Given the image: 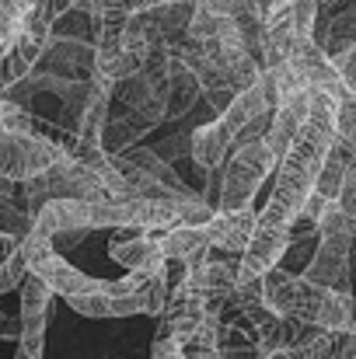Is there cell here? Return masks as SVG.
I'll return each instance as SVG.
<instances>
[{"instance_id": "29", "label": "cell", "mask_w": 356, "mask_h": 359, "mask_svg": "<svg viewBox=\"0 0 356 359\" xmlns=\"http://www.w3.org/2000/svg\"><path fill=\"white\" fill-rule=\"evenodd\" d=\"M70 4H74V7H77V4H81V0H70Z\"/></svg>"}, {"instance_id": "30", "label": "cell", "mask_w": 356, "mask_h": 359, "mask_svg": "<svg viewBox=\"0 0 356 359\" xmlns=\"http://www.w3.org/2000/svg\"><path fill=\"white\" fill-rule=\"evenodd\" d=\"M171 359H185V356H171Z\"/></svg>"}, {"instance_id": "7", "label": "cell", "mask_w": 356, "mask_h": 359, "mask_svg": "<svg viewBox=\"0 0 356 359\" xmlns=\"http://www.w3.org/2000/svg\"><path fill=\"white\" fill-rule=\"evenodd\" d=\"M308 116H311V88H308V91H301V95H294L290 102H283V105H276V109H272L269 133H265V147L272 150L276 164H279V157L290 150V143L297 140V133L304 129Z\"/></svg>"}, {"instance_id": "3", "label": "cell", "mask_w": 356, "mask_h": 359, "mask_svg": "<svg viewBox=\"0 0 356 359\" xmlns=\"http://www.w3.org/2000/svg\"><path fill=\"white\" fill-rule=\"evenodd\" d=\"M21 251L28 255V272H35L63 300H74V297H84V293H98L105 286V279H95V276H84L81 269H74L49 241L39 238V234H28L21 241Z\"/></svg>"}, {"instance_id": "2", "label": "cell", "mask_w": 356, "mask_h": 359, "mask_svg": "<svg viewBox=\"0 0 356 359\" xmlns=\"http://www.w3.org/2000/svg\"><path fill=\"white\" fill-rule=\"evenodd\" d=\"M276 171V157L265 147V140L235 147V154L224 164V182H220V213H241L251 210V199L258 185Z\"/></svg>"}, {"instance_id": "25", "label": "cell", "mask_w": 356, "mask_h": 359, "mask_svg": "<svg viewBox=\"0 0 356 359\" xmlns=\"http://www.w3.org/2000/svg\"><path fill=\"white\" fill-rule=\"evenodd\" d=\"M251 4H255V14H258V21H265V18L276 11V4H279V0H251Z\"/></svg>"}, {"instance_id": "6", "label": "cell", "mask_w": 356, "mask_h": 359, "mask_svg": "<svg viewBox=\"0 0 356 359\" xmlns=\"http://www.w3.org/2000/svg\"><path fill=\"white\" fill-rule=\"evenodd\" d=\"M286 248H290V231H276V227H258L255 224V234L248 241L244 255L237 258V283L262 279L269 269L279 265Z\"/></svg>"}, {"instance_id": "26", "label": "cell", "mask_w": 356, "mask_h": 359, "mask_svg": "<svg viewBox=\"0 0 356 359\" xmlns=\"http://www.w3.org/2000/svg\"><path fill=\"white\" fill-rule=\"evenodd\" d=\"M0 196H7V199H11V196H14V182L0 178Z\"/></svg>"}, {"instance_id": "10", "label": "cell", "mask_w": 356, "mask_h": 359, "mask_svg": "<svg viewBox=\"0 0 356 359\" xmlns=\"http://www.w3.org/2000/svg\"><path fill=\"white\" fill-rule=\"evenodd\" d=\"M49 39H53V35H49ZM49 39L21 35V39H14L11 46H4V60H0V91H7V88L21 84V81L39 67V60H42V53H46Z\"/></svg>"}, {"instance_id": "24", "label": "cell", "mask_w": 356, "mask_h": 359, "mask_svg": "<svg viewBox=\"0 0 356 359\" xmlns=\"http://www.w3.org/2000/svg\"><path fill=\"white\" fill-rule=\"evenodd\" d=\"M185 359H220V349H206V346H182Z\"/></svg>"}, {"instance_id": "11", "label": "cell", "mask_w": 356, "mask_h": 359, "mask_svg": "<svg viewBox=\"0 0 356 359\" xmlns=\"http://www.w3.org/2000/svg\"><path fill=\"white\" fill-rule=\"evenodd\" d=\"M112 258H116L119 265H126L129 272H140V276H147V279L161 276V269H164V262H168L164 251H161V241L154 238V231L112 244Z\"/></svg>"}, {"instance_id": "14", "label": "cell", "mask_w": 356, "mask_h": 359, "mask_svg": "<svg viewBox=\"0 0 356 359\" xmlns=\"http://www.w3.org/2000/svg\"><path fill=\"white\" fill-rule=\"evenodd\" d=\"M272 112V105H269V98H265V88H262V81L255 84V88H248V91H241L235 102L217 116V119L224 122V129L231 133V140H235L237 133L244 129V126H251L255 119H262V116H269Z\"/></svg>"}, {"instance_id": "23", "label": "cell", "mask_w": 356, "mask_h": 359, "mask_svg": "<svg viewBox=\"0 0 356 359\" xmlns=\"http://www.w3.org/2000/svg\"><path fill=\"white\" fill-rule=\"evenodd\" d=\"M220 359H265L258 346H217Z\"/></svg>"}, {"instance_id": "31", "label": "cell", "mask_w": 356, "mask_h": 359, "mask_svg": "<svg viewBox=\"0 0 356 359\" xmlns=\"http://www.w3.org/2000/svg\"><path fill=\"white\" fill-rule=\"evenodd\" d=\"M0 7H4V0H0Z\"/></svg>"}, {"instance_id": "1", "label": "cell", "mask_w": 356, "mask_h": 359, "mask_svg": "<svg viewBox=\"0 0 356 359\" xmlns=\"http://www.w3.org/2000/svg\"><path fill=\"white\" fill-rule=\"evenodd\" d=\"M332 143H336V102L325 91H311V116L276 164V185H272L265 210L258 213V227L290 231L308 196L315 192V182L322 175V164Z\"/></svg>"}, {"instance_id": "4", "label": "cell", "mask_w": 356, "mask_h": 359, "mask_svg": "<svg viewBox=\"0 0 356 359\" xmlns=\"http://www.w3.org/2000/svg\"><path fill=\"white\" fill-rule=\"evenodd\" d=\"M63 157V143H53L35 133H7L0 129V178L21 185L49 171Z\"/></svg>"}, {"instance_id": "15", "label": "cell", "mask_w": 356, "mask_h": 359, "mask_svg": "<svg viewBox=\"0 0 356 359\" xmlns=\"http://www.w3.org/2000/svg\"><path fill=\"white\" fill-rule=\"evenodd\" d=\"M150 129H154V122H147L143 116H136V112H129V116H109L105 129H102V150H105L109 157L126 154V150H133V147L140 143V136H147Z\"/></svg>"}, {"instance_id": "28", "label": "cell", "mask_w": 356, "mask_h": 359, "mask_svg": "<svg viewBox=\"0 0 356 359\" xmlns=\"http://www.w3.org/2000/svg\"><path fill=\"white\" fill-rule=\"evenodd\" d=\"M0 60H4V46H0Z\"/></svg>"}, {"instance_id": "22", "label": "cell", "mask_w": 356, "mask_h": 359, "mask_svg": "<svg viewBox=\"0 0 356 359\" xmlns=\"http://www.w3.org/2000/svg\"><path fill=\"white\" fill-rule=\"evenodd\" d=\"M332 63H336V70H339V77H343L346 91H353V95H356V49L332 56Z\"/></svg>"}, {"instance_id": "16", "label": "cell", "mask_w": 356, "mask_h": 359, "mask_svg": "<svg viewBox=\"0 0 356 359\" xmlns=\"http://www.w3.org/2000/svg\"><path fill=\"white\" fill-rule=\"evenodd\" d=\"M315 42L322 46V53H325L329 60L339 56V53L356 49V4H350V7L339 11V14H332V21L315 35Z\"/></svg>"}, {"instance_id": "12", "label": "cell", "mask_w": 356, "mask_h": 359, "mask_svg": "<svg viewBox=\"0 0 356 359\" xmlns=\"http://www.w3.org/2000/svg\"><path fill=\"white\" fill-rule=\"evenodd\" d=\"M231 147H235V140H231V133L224 129V122L220 119L199 126V129L189 136V157H192L203 171H217V168H224Z\"/></svg>"}, {"instance_id": "13", "label": "cell", "mask_w": 356, "mask_h": 359, "mask_svg": "<svg viewBox=\"0 0 356 359\" xmlns=\"http://www.w3.org/2000/svg\"><path fill=\"white\" fill-rule=\"evenodd\" d=\"M168 53V49H164ZM203 98V88H199V77L168 53V102H164V119H178L185 116L196 102Z\"/></svg>"}, {"instance_id": "17", "label": "cell", "mask_w": 356, "mask_h": 359, "mask_svg": "<svg viewBox=\"0 0 356 359\" xmlns=\"http://www.w3.org/2000/svg\"><path fill=\"white\" fill-rule=\"evenodd\" d=\"M18 290H21V321H35V318H46V314H49L53 290H49L35 272H28Z\"/></svg>"}, {"instance_id": "18", "label": "cell", "mask_w": 356, "mask_h": 359, "mask_svg": "<svg viewBox=\"0 0 356 359\" xmlns=\"http://www.w3.org/2000/svg\"><path fill=\"white\" fill-rule=\"evenodd\" d=\"M32 224H35V220H32L25 210H18L7 196H0V234H4V238L21 244V241L32 234Z\"/></svg>"}, {"instance_id": "9", "label": "cell", "mask_w": 356, "mask_h": 359, "mask_svg": "<svg viewBox=\"0 0 356 359\" xmlns=\"http://www.w3.org/2000/svg\"><path fill=\"white\" fill-rule=\"evenodd\" d=\"M154 238L161 241V251L168 262H178V265H203L206 255H210V238L203 227H189V224H175L171 231H154Z\"/></svg>"}, {"instance_id": "21", "label": "cell", "mask_w": 356, "mask_h": 359, "mask_svg": "<svg viewBox=\"0 0 356 359\" xmlns=\"http://www.w3.org/2000/svg\"><path fill=\"white\" fill-rule=\"evenodd\" d=\"M353 129H356V95L346 91L336 102V136H350Z\"/></svg>"}, {"instance_id": "5", "label": "cell", "mask_w": 356, "mask_h": 359, "mask_svg": "<svg viewBox=\"0 0 356 359\" xmlns=\"http://www.w3.org/2000/svg\"><path fill=\"white\" fill-rule=\"evenodd\" d=\"M350 251H353L350 238H318V251H315L311 265L301 276L308 283H315V286L350 293L346 290L350 286Z\"/></svg>"}, {"instance_id": "20", "label": "cell", "mask_w": 356, "mask_h": 359, "mask_svg": "<svg viewBox=\"0 0 356 359\" xmlns=\"http://www.w3.org/2000/svg\"><path fill=\"white\" fill-rule=\"evenodd\" d=\"M294 28L301 39H315L318 28V0H294Z\"/></svg>"}, {"instance_id": "19", "label": "cell", "mask_w": 356, "mask_h": 359, "mask_svg": "<svg viewBox=\"0 0 356 359\" xmlns=\"http://www.w3.org/2000/svg\"><path fill=\"white\" fill-rule=\"evenodd\" d=\"M25 276H28V255H25V251H21V244H18V248L0 262V293L18 290Z\"/></svg>"}, {"instance_id": "27", "label": "cell", "mask_w": 356, "mask_h": 359, "mask_svg": "<svg viewBox=\"0 0 356 359\" xmlns=\"http://www.w3.org/2000/svg\"><path fill=\"white\" fill-rule=\"evenodd\" d=\"M11 7H18V11H28V7H35L39 0H7Z\"/></svg>"}, {"instance_id": "8", "label": "cell", "mask_w": 356, "mask_h": 359, "mask_svg": "<svg viewBox=\"0 0 356 359\" xmlns=\"http://www.w3.org/2000/svg\"><path fill=\"white\" fill-rule=\"evenodd\" d=\"M255 224H258V213L251 210H241V213H213L210 224L203 227L206 238H210V248H220V251H231V255H244L248 241L255 234Z\"/></svg>"}]
</instances>
